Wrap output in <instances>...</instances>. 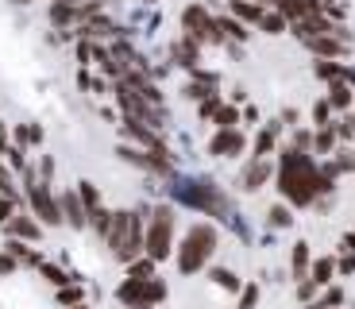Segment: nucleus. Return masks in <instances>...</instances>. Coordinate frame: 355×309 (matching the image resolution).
Returning a JSON list of instances; mask_svg holds the SVG:
<instances>
[{"instance_id": "f8f14e48", "label": "nucleus", "mask_w": 355, "mask_h": 309, "mask_svg": "<svg viewBox=\"0 0 355 309\" xmlns=\"http://www.w3.org/2000/svg\"><path fill=\"white\" fill-rule=\"evenodd\" d=\"M278 12H282L286 19H305V16H317L320 12V0H278Z\"/></svg>"}, {"instance_id": "7c9ffc66", "label": "nucleus", "mask_w": 355, "mask_h": 309, "mask_svg": "<svg viewBox=\"0 0 355 309\" xmlns=\"http://www.w3.org/2000/svg\"><path fill=\"white\" fill-rule=\"evenodd\" d=\"M270 224H275V228H286V224H290V209H286V205H275V209H270Z\"/></svg>"}, {"instance_id": "b1692460", "label": "nucleus", "mask_w": 355, "mask_h": 309, "mask_svg": "<svg viewBox=\"0 0 355 309\" xmlns=\"http://www.w3.org/2000/svg\"><path fill=\"white\" fill-rule=\"evenodd\" d=\"M220 27H224V35H232V39H248V31H243V19L240 16H232V19H220Z\"/></svg>"}, {"instance_id": "de8ad7c7", "label": "nucleus", "mask_w": 355, "mask_h": 309, "mask_svg": "<svg viewBox=\"0 0 355 309\" xmlns=\"http://www.w3.org/2000/svg\"><path fill=\"white\" fill-rule=\"evenodd\" d=\"M147 4H151V0H147Z\"/></svg>"}, {"instance_id": "7ed1b4c3", "label": "nucleus", "mask_w": 355, "mask_h": 309, "mask_svg": "<svg viewBox=\"0 0 355 309\" xmlns=\"http://www.w3.org/2000/svg\"><path fill=\"white\" fill-rule=\"evenodd\" d=\"M213 251H216V232L209 228V224H193V228L186 232V244L178 247V271L197 274L205 263H209Z\"/></svg>"}, {"instance_id": "f704fd0d", "label": "nucleus", "mask_w": 355, "mask_h": 309, "mask_svg": "<svg viewBox=\"0 0 355 309\" xmlns=\"http://www.w3.org/2000/svg\"><path fill=\"white\" fill-rule=\"evenodd\" d=\"M332 143H336V135H332L329 128H320V135H317V151L324 155V151H332Z\"/></svg>"}, {"instance_id": "cd10ccee", "label": "nucleus", "mask_w": 355, "mask_h": 309, "mask_svg": "<svg viewBox=\"0 0 355 309\" xmlns=\"http://www.w3.org/2000/svg\"><path fill=\"white\" fill-rule=\"evenodd\" d=\"M213 120L220 124V128H232V124L240 120V112H236L232 105H220V108H216V116H213Z\"/></svg>"}, {"instance_id": "bb28decb", "label": "nucleus", "mask_w": 355, "mask_h": 309, "mask_svg": "<svg viewBox=\"0 0 355 309\" xmlns=\"http://www.w3.org/2000/svg\"><path fill=\"white\" fill-rule=\"evenodd\" d=\"M155 263H159V259H139V263L132 267V278H155Z\"/></svg>"}, {"instance_id": "2f4dec72", "label": "nucleus", "mask_w": 355, "mask_h": 309, "mask_svg": "<svg viewBox=\"0 0 355 309\" xmlns=\"http://www.w3.org/2000/svg\"><path fill=\"white\" fill-rule=\"evenodd\" d=\"M162 298H166V286L159 278H147V301H162Z\"/></svg>"}, {"instance_id": "6e6552de", "label": "nucleus", "mask_w": 355, "mask_h": 309, "mask_svg": "<svg viewBox=\"0 0 355 309\" xmlns=\"http://www.w3.org/2000/svg\"><path fill=\"white\" fill-rule=\"evenodd\" d=\"M31 205H35L39 221H46V224H58V221H62V209H58V201L46 194V185H31Z\"/></svg>"}, {"instance_id": "0eeeda50", "label": "nucleus", "mask_w": 355, "mask_h": 309, "mask_svg": "<svg viewBox=\"0 0 355 309\" xmlns=\"http://www.w3.org/2000/svg\"><path fill=\"white\" fill-rule=\"evenodd\" d=\"M240 151H243V132H236V128H220V132L209 140V155L228 159V155H240Z\"/></svg>"}, {"instance_id": "f3484780", "label": "nucleus", "mask_w": 355, "mask_h": 309, "mask_svg": "<svg viewBox=\"0 0 355 309\" xmlns=\"http://www.w3.org/2000/svg\"><path fill=\"white\" fill-rule=\"evenodd\" d=\"M232 16H240L243 24H259V19H263V8L251 4V0H232Z\"/></svg>"}, {"instance_id": "79ce46f5", "label": "nucleus", "mask_w": 355, "mask_h": 309, "mask_svg": "<svg viewBox=\"0 0 355 309\" xmlns=\"http://www.w3.org/2000/svg\"><path fill=\"white\" fill-rule=\"evenodd\" d=\"M344 247H347V251H355V232H352V236H344Z\"/></svg>"}, {"instance_id": "c756f323", "label": "nucleus", "mask_w": 355, "mask_h": 309, "mask_svg": "<svg viewBox=\"0 0 355 309\" xmlns=\"http://www.w3.org/2000/svg\"><path fill=\"white\" fill-rule=\"evenodd\" d=\"M43 274H46V283H51V286H66V278H70L66 271H58V267H51V263L43 267Z\"/></svg>"}, {"instance_id": "dca6fc26", "label": "nucleus", "mask_w": 355, "mask_h": 309, "mask_svg": "<svg viewBox=\"0 0 355 309\" xmlns=\"http://www.w3.org/2000/svg\"><path fill=\"white\" fill-rule=\"evenodd\" d=\"M62 209H66V221L73 224V228H85V209H81V194H66L62 197Z\"/></svg>"}, {"instance_id": "39448f33", "label": "nucleus", "mask_w": 355, "mask_h": 309, "mask_svg": "<svg viewBox=\"0 0 355 309\" xmlns=\"http://www.w3.org/2000/svg\"><path fill=\"white\" fill-rule=\"evenodd\" d=\"M170 232H174V212H170V205H159L151 217V232H147V256L151 259H166Z\"/></svg>"}, {"instance_id": "a18cd8bd", "label": "nucleus", "mask_w": 355, "mask_h": 309, "mask_svg": "<svg viewBox=\"0 0 355 309\" xmlns=\"http://www.w3.org/2000/svg\"><path fill=\"white\" fill-rule=\"evenodd\" d=\"M73 309H85V306H73Z\"/></svg>"}, {"instance_id": "a19ab883", "label": "nucleus", "mask_w": 355, "mask_h": 309, "mask_svg": "<svg viewBox=\"0 0 355 309\" xmlns=\"http://www.w3.org/2000/svg\"><path fill=\"white\" fill-rule=\"evenodd\" d=\"M4 217H12V197H0V221Z\"/></svg>"}, {"instance_id": "1a4fd4ad", "label": "nucleus", "mask_w": 355, "mask_h": 309, "mask_svg": "<svg viewBox=\"0 0 355 309\" xmlns=\"http://www.w3.org/2000/svg\"><path fill=\"white\" fill-rule=\"evenodd\" d=\"M116 101H120V105H124V112L132 116V120H143V116H147V97H143L139 89L135 85H116Z\"/></svg>"}, {"instance_id": "c9c22d12", "label": "nucleus", "mask_w": 355, "mask_h": 309, "mask_svg": "<svg viewBox=\"0 0 355 309\" xmlns=\"http://www.w3.org/2000/svg\"><path fill=\"white\" fill-rule=\"evenodd\" d=\"M58 301H62V306H78V301H81V290H78V286H66V290L58 294Z\"/></svg>"}, {"instance_id": "f257e3e1", "label": "nucleus", "mask_w": 355, "mask_h": 309, "mask_svg": "<svg viewBox=\"0 0 355 309\" xmlns=\"http://www.w3.org/2000/svg\"><path fill=\"white\" fill-rule=\"evenodd\" d=\"M317 174H320V170L302 155V147L282 151V174H278V190H282V194L290 197L293 205H309V201H313V194H317Z\"/></svg>"}, {"instance_id": "c03bdc74", "label": "nucleus", "mask_w": 355, "mask_h": 309, "mask_svg": "<svg viewBox=\"0 0 355 309\" xmlns=\"http://www.w3.org/2000/svg\"><path fill=\"white\" fill-rule=\"evenodd\" d=\"M309 309H329V306H309Z\"/></svg>"}, {"instance_id": "4be33fe9", "label": "nucleus", "mask_w": 355, "mask_h": 309, "mask_svg": "<svg viewBox=\"0 0 355 309\" xmlns=\"http://www.w3.org/2000/svg\"><path fill=\"white\" fill-rule=\"evenodd\" d=\"M305 271H309V244H297L293 247V274L305 278Z\"/></svg>"}, {"instance_id": "e433bc0d", "label": "nucleus", "mask_w": 355, "mask_h": 309, "mask_svg": "<svg viewBox=\"0 0 355 309\" xmlns=\"http://www.w3.org/2000/svg\"><path fill=\"white\" fill-rule=\"evenodd\" d=\"M255 301H259V290H255V286H248V290H243V301H240V309H251Z\"/></svg>"}, {"instance_id": "f03ea898", "label": "nucleus", "mask_w": 355, "mask_h": 309, "mask_svg": "<svg viewBox=\"0 0 355 309\" xmlns=\"http://www.w3.org/2000/svg\"><path fill=\"white\" fill-rule=\"evenodd\" d=\"M108 247L120 263H132L143 251V232H139V212H112V224L105 232Z\"/></svg>"}, {"instance_id": "ea45409f", "label": "nucleus", "mask_w": 355, "mask_h": 309, "mask_svg": "<svg viewBox=\"0 0 355 309\" xmlns=\"http://www.w3.org/2000/svg\"><path fill=\"white\" fill-rule=\"evenodd\" d=\"M317 286H320L317 278H309V283H302V286H297V294H302V298L309 301V298H313V290H317Z\"/></svg>"}, {"instance_id": "aec40b11", "label": "nucleus", "mask_w": 355, "mask_h": 309, "mask_svg": "<svg viewBox=\"0 0 355 309\" xmlns=\"http://www.w3.org/2000/svg\"><path fill=\"white\" fill-rule=\"evenodd\" d=\"M259 27H263L266 35H278V31H286V16H282V12H263Z\"/></svg>"}, {"instance_id": "6ab92c4d", "label": "nucleus", "mask_w": 355, "mask_h": 309, "mask_svg": "<svg viewBox=\"0 0 355 309\" xmlns=\"http://www.w3.org/2000/svg\"><path fill=\"white\" fill-rule=\"evenodd\" d=\"M329 101H332V108H347V105H352V85H347L344 78H340V81H332Z\"/></svg>"}, {"instance_id": "9d476101", "label": "nucleus", "mask_w": 355, "mask_h": 309, "mask_svg": "<svg viewBox=\"0 0 355 309\" xmlns=\"http://www.w3.org/2000/svg\"><path fill=\"white\" fill-rule=\"evenodd\" d=\"M305 47H309L313 54H320V58H340V54H347V39H340V35H317V39H305Z\"/></svg>"}, {"instance_id": "5701e85b", "label": "nucleus", "mask_w": 355, "mask_h": 309, "mask_svg": "<svg viewBox=\"0 0 355 309\" xmlns=\"http://www.w3.org/2000/svg\"><path fill=\"white\" fill-rule=\"evenodd\" d=\"M12 232H16V236H24V240H39V224L27 221V217H16V221H12Z\"/></svg>"}, {"instance_id": "473e14b6", "label": "nucleus", "mask_w": 355, "mask_h": 309, "mask_svg": "<svg viewBox=\"0 0 355 309\" xmlns=\"http://www.w3.org/2000/svg\"><path fill=\"white\" fill-rule=\"evenodd\" d=\"M329 112H332V101H320V105L313 108V120H317L320 128H329Z\"/></svg>"}, {"instance_id": "423d86ee", "label": "nucleus", "mask_w": 355, "mask_h": 309, "mask_svg": "<svg viewBox=\"0 0 355 309\" xmlns=\"http://www.w3.org/2000/svg\"><path fill=\"white\" fill-rule=\"evenodd\" d=\"M178 197H182L186 205H197V209H205V212H220V209H224L220 197H216L209 185H182V190H178Z\"/></svg>"}, {"instance_id": "393cba45", "label": "nucleus", "mask_w": 355, "mask_h": 309, "mask_svg": "<svg viewBox=\"0 0 355 309\" xmlns=\"http://www.w3.org/2000/svg\"><path fill=\"white\" fill-rule=\"evenodd\" d=\"M332 271H336V263H332V259H317V267H313V278L324 286V283L332 278Z\"/></svg>"}, {"instance_id": "a878e982", "label": "nucleus", "mask_w": 355, "mask_h": 309, "mask_svg": "<svg viewBox=\"0 0 355 309\" xmlns=\"http://www.w3.org/2000/svg\"><path fill=\"white\" fill-rule=\"evenodd\" d=\"M270 147H275V128H263V132H259V140H255V155L263 159Z\"/></svg>"}, {"instance_id": "49530a36", "label": "nucleus", "mask_w": 355, "mask_h": 309, "mask_svg": "<svg viewBox=\"0 0 355 309\" xmlns=\"http://www.w3.org/2000/svg\"><path fill=\"white\" fill-rule=\"evenodd\" d=\"M24 4H31V0H24Z\"/></svg>"}, {"instance_id": "c85d7f7f", "label": "nucleus", "mask_w": 355, "mask_h": 309, "mask_svg": "<svg viewBox=\"0 0 355 309\" xmlns=\"http://www.w3.org/2000/svg\"><path fill=\"white\" fill-rule=\"evenodd\" d=\"M213 278L224 286V290H240V278H236L232 271H224V267H220V271H213Z\"/></svg>"}, {"instance_id": "4468645a", "label": "nucleus", "mask_w": 355, "mask_h": 309, "mask_svg": "<svg viewBox=\"0 0 355 309\" xmlns=\"http://www.w3.org/2000/svg\"><path fill=\"white\" fill-rule=\"evenodd\" d=\"M174 58L186 66V70H197V62H201V51H197V39L193 35H182L174 43Z\"/></svg>"}, {"instance_id": "9b49d317", "label": "nucleus", "mask_w": 355, "mask_h": 309, "mask_svg": "<svg viewBox=\"0 0 355 309\" xmlns=\"http://www.w3.org/2000/svg\"><path fill=\"white\" fill-rule=\"evenodd\" d=\"M116 155H124V159H128V162H135V167L159 170V174H166V170H170V162H166V159H159V151H155V155H147V151H135V147H120Z\"/></svg>"}, {"instance_id": "4c0bfd02", "label": "nucleus", "mask_w": 355, "mask_h": 309, "mask_svg": "<svg viewBox=\"0 0 355 309\" xmlns=\"http://www.w3.org/2000/svg\"><path fill=\"white\" fill-rule=\"evenodd\" d=\"M12 271H16V256L8 251V256H0V274H12Z\"/></svg>"}, {"instance_id": "20e7f679", "label": "nucleus", "mask_w": 355, "mask_h": 309, "mask_svg": "<svg viewBox=\"0 0 355 309\" xmlns=\"http://www.w3.org/2000/svg\"><path fill=\"white\" fill-rule=\"evenodd\" d=\"M182 27H186V35H193L197 43H220L224 39L220 19H213L201 4H189V8L182 12Z\"/></svg>"}, {"instance_id": "412c9836", "label": "nucleus", "mask_w": 355, "mask_h": 309, "mask_svg": "<svg viewBox=\"0 0 355 309\" xmlns=\"http://www.w3.org/2000/svg\"><path fill=\"white\" fill-rule=\"evenodd\" d=\"M317 78L332 85V81L344 78V66H340V62H329V58H324V62H317Z\"/></svg>"}, {"instance_id": "a211bd4d", "label": "nucleus", "mask_w": 355, "mask_h": 309, "mask_svg": "<svg viewBox=\"0 0 355 309\" xmlns=\"http://www.w3.org/2000/svg\"><path fill=\"white\" fill-rule=\"evenodd\" d=\"M73 16H81V12L73 8V0H51V19L54 24H70Z\"/></svg>"}, {"instance_id": "2eb2a0df", "label": "nucleus", "mask_w": 355, "mask_h": 309, "mask_svg": "<svg viewBox=\"0 0 355 309\" xmlns=\"http://www.w3.org/2000/svg\"><path fill=\"white\" fill-rule=\"evenodd\" d=\"M270 182V162H251L248 167V174H243V190H259V185H266Z\"/></svg>"}, {"instance_id": "37998d69", "label": "nucleus", "mask_w": 355, "mask_h": 309, "mask_svg": "<svg viewBox=\"0 0 355 309\" xmlns=\"http://www.w3.org/2000/svg\"><path fill=\"white\" fill-rule=\"evenodd\" d=\"M0 151H4V128H0Z\"/></svg>"}, {"instance_id": "58836bf2", "label": "nucleus", "mask_w": 355, "mask_h": 309, "mask_svg": "<svg viewBox=\"0 0 355 309\" xmlns=\"http://www.w3.org/2000/svg\"><path fill=\"white\" fill-rule=\"evenodd\" d=\"M0 194L12 197V178H8V170H4V167H0Z\"/></svg>"}, {"instance_id": "72a5a7b5", "label": "nucleus", "mask_w": 355, "mask_h": 309, "mask_svg": "<svg viewBox=\"0 0 355 309\" xmlns=\"http://www.w3.org/2000/svg\"><path fill=\"white\" fill-rule=\"evenodd\" d=\"M78 194H81V201H85V205H89V209H97V205H101V197H97V190H93V185H89V182H81V190H78Z\"/></svg>"}, {"instance_id": "ddd939ff", "label": "nucleus", "mask_w": 355, "mask_h": 309, "mask_svg": "<svg viewBox=\"0 0 355 309\" xmlns=\"http://www.w3.org/2000/svg\"><path fill=\"white\" fill-rule=\"evenodd\" d=\"M116 298L124 301V306H147V278H128L116 290Z\"/></svg>"}]
</instances>
